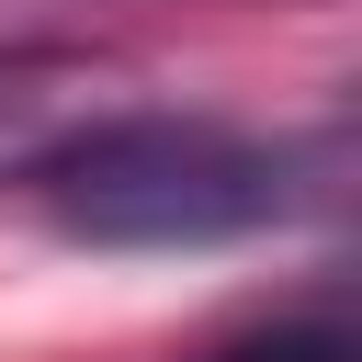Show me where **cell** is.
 <instances>
[{
    "mask_svg": "<svg viewBox=\"0 0 362 362\" xmlns=\"http://www.w3.org/2000/svg\"><path fill=\"white\" fill-rule=\"evenodd\" d=\"M23 192L79 249H226L294 215V147L215 113H79L23 158Z\"/></svg>",
    "mask_w": 362,
    "mask_h": 362,
    "instance_id": "obj_1",
    "label": "cell"
},
{
    "mask_svg": "<svg viewBox=\"0 0 362 362\" xmlns=\"http://www.w3.org/2000/svg\"><path fill=\"white\" fill-rule=\"evenodd\" d=\"M181 362H362V328H351V305L328 294V305H283V317H260V328H226V339H204V351H181Z\"/></svg>",
    "mask_w": 362,
    "mask_h": 362,
    "instance_id": "obj_3",
    "label": "cell"
},
{
    "mask_svg": "<svg viewBox=\"0 0 362 362\" xmlns=\"http://www.w3.org/2000/svg\"><path fill=\"white\" fill-rule=\"evenodd\" d=\"M90 113V57H0V181H23V158Z\"/></svg>",
    "mask_w": 362,
    "mask_h": 362,
    "instance_id": "obj_2",
    "label": "cell"
}]
</instances>
